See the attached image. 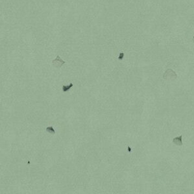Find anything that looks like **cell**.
Masks as SVG:
<instances>
[{
    "mask_svg": "<svg viewBox=\"0 0 194 194\" xmlns=\"http://www.w3.org/2000/svg\"><path fill=\"white\" fill-rule=\"evenodd\" d=\"M165 79H169V80H175L177 78V74L175 73L174 71H173L171 69H169L165 72V73L163 75Z\"/></svg>",
    "mask_w": 194,
    "mask_h": 194,
    "instance_id": "obj_1",
    "label": "cell"
},
{
    "mask_svg": "<svg viewBox=\"0 0 194 194\" xmlns=\"http://www.w3.org/2000/svg\"><path fill=\"white\" fill-rule=\"evenodd\" d=\"M52 64L55 68H60L63 64H65V62L60 58L59 56H57L55 59L53 60Z\"/></svg>",
    "mask_w": 194,
    "mask_h": 194,
    "instance_id": "obj_2",
    "label": "cell"
},
{
    "mask_svg": "<svg viewBox=\"0 0 194 194\" xmlns=\"http://www.w3.org/2000/svg\"><path fill=\"white\" fill-rule=\"evenodd\" d=\"M173 142H174L175 144H177V145H181L182 144V136H181L179 137H177V138H175L173 140Z\"/></svg>",
    "mask_w": 194,
    "mask_h": 194,
    "instance_id": "obj_3",
    "label": "cell"
},
{
    "mask_svg": "<svg viewBox=\"0 0 194 194\" xmlns=\"http://www.w3.org/2000/svg\"><path fill=\"white\" fill-rule=\"evenodd\" d=\"M73 86V84L72 83H70V84L68 86H65L64 85L63 86H62V90H63V92H67V91H68Z\"/></svg>",
    "mask_w": 194,
    "mask_h": 194,
    "instance_id": "obj_4",
    "label": "cell"
},
{
    "mask_svg": "<svg viewBox=\"0 0 194 194\" xmlns=\"http://www.w3.org/2000/svg\"><path fill=\"white\" fill-rule=\"evenodd\" d=\"M46 130H47V131L50 132V133H52V134H55V130H54V129H53V127H49L47 128V129H46Z\"/></svg>",
    "mask_w": 194,
    "mask_h": 194,
    "instance_id": "obj_5",
    "label": "cell"
},
{
    "mask_svg": "<svg viewBox=\"0 0 194 194\" xmlns=\"http://www.w3.org/2000/svg\"><path fill=\"white\" fill-rule=\"evenodd\" d=\"M123 55H124V54L123 53H120V55H119V59L122 60L123 57Z\"/></svg>",
    "mask_w": 194,
    "mask_h": 194,
    "instance_id": "obj_6",
    "label": "cell"
},
{
    "mask_svg": "<svg viewBox=\"0 0 194 194\" xmlns=\"http://www.w3.org/2000/svg\"><path fill=\"white\" fill-rule=\"evenodd\" d=\"M193 42L194 43V37H193Z\"/></svg>",
    "mask_w": 194,
    "mask_h": 194,
    "instance_id": "obj_7",
    "label": "cell"
},
{
    "mask_svg": "<svg viewBox=\"0 0 194 194\" xmlns=\"http://www.w3.org/2000/svg\"><path fill=\"white\" fill-rule=\"evenodd\" d=\"M76 1H77V0H76Z\"/></svg>",
    "mask_w": 194,
    "mask_h": 194,
    "instance_id": "obj_8",
    "label": "cell"
}]
</instances>
